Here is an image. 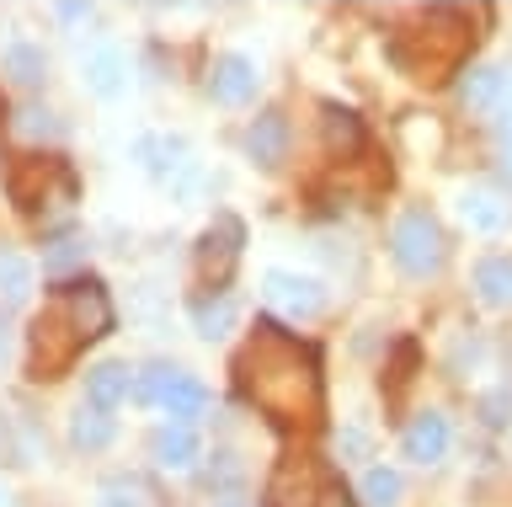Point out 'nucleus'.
<instances>
[{"instance_id": "f257e3e1", "label": "nucleus", "mask_w": 512, "mask_h": 507, "mask_svg": "<svg viewBox=\"0 0 512 507\" xmlns=\"http://www.w3.org/2000/svg\"><path fill=\"white\" fill-rule=\"evenodd\" d=\"M235 379L246 401L278 427H315L320 422V363L299 337L278 326H256L235 358Z\"/></svg>"}, {"instance_id": "f03ea898", "label": "nucleus", "mask_w": 512, "mask_h": 507, "mask_svg": "<svg viewBox=\"0 0 512 507\" xmlns=\"http://www.w3.org/2000/svg\"><path fill=\"white\" fill-rule=\"evenodd\" d=\"M470 17L454 6H432L422 11V22L411 27V33H400L390 43V54H395V65L411 75V81H427V86H438L448 81L459 65H464V54H470Z\"/></svg>"}, {"instance_id": "7ed1b4c3", "label": "nucleus", "mask_w": 512, "mask_h": 507, "mask_svg": "<svg viewBox=\"0 0 512 507\" xmlns=\"http://www.w3.org/2000/svg\"><path fill=\"white\" fill-rule=\"evenodd\" d=\"M11 198L22 203L27 214H43V209H70L75 203V177L59 155H22L11 166Z\"/></svg>"}, {"instance_id": "20e7f679", "label": "nucleus", "mask_w": 512, "mask_h": 507, "mask_svg": "<svg viewBox=\"0 0 512 507\" xmlns=\"http://www.w3.org/2000/svg\"><path fill=\"white\" fill-rule=\"evenodd\" d=\"M134 395H139V401H150V406H160L171 422H187V427H192V417H203V411H208V390L192 374L171 369V363H150V369L134 379Z\"/></svg>"}, {"instance_id": "39448f33", "label": "nucleus", "mask_w": 512, "mask_h": 507, "mask_svg": "<svg viewBox=\"0 0 512 507\" xmlns=\"http://www.w3.org/2000/svg\"><path fill=\"white\" fill-rule=\"evenodd\" d=\"M75 353H80L75 326L64 321L59 305H48L38 321H32V337H27V374L32 379H59L64 369H70Z\"/></svg>"}, {"instance_id": "423d86ee", "label": "nucleus", "mask_w": 512, "mask_h": 507, "mask_svg": "<svg viewBox=\"0 0 512 507\" xmlns=\"http://www.w3.org/2000/svg\"><path fill=\"white\" fill-rule=\"evenodd\" d=\"M390 251H395V262L406 267L411 278L438 273V267H443V230H438V219H432L427 209L400 214L395 235H390Z\"/></svg>"}, {"instance_id": "0eeeda50", "label": "nucleus", "mask_w": 512, "mask_h": 507, "mask_svg": "<svg viewBox=\"0 0 512 507\" xmlns=\"http://www.w3.org/2000/svg\"><path fill=\"white\" fill-rule=\"evenodd\" d=\"M54 305L64 310V321L75 326L80 342H96V337H107V331H112V299H107V289L96 278L64 283V289L54 294Z\"/></svg>"}, {"instance_id": "6e6552de", "label": "nucleus", "mask_w": 512, "mask_h": 507, "mask_svg": "<svg viewBox=\"0 0 512 507\" xmlns=\"http://www.w3.org/2000/svg\"><path fill=\"white\" fill-rule=\"evenodd\" d=\"M240 241H246V230H240L235 214H214V225H208V235L198 241V273L208 289H224L240 262Z\"/></svg>"}, {"instance_id": "1a4fd4ad", "label": "nucleus", "mask_w": 512, "mask_h": 507, "mask_svg": "<svg viewBox=\"0 0 512 507\" xmlns=\"http://www.w3.org/2000/svg\"><path fill=\"white\" fill-rule=\"evenodd\" d=\"M262 299L272 310L294 315V321H310V315L326 310V289H320V278H304V273H267L262 278Z\"/></svg>"}, {"instance_id": "9d476101", "label": "nucleus", "mask_w": 512, "mask_h": 507, "mask_svg": "<svg viewBox=\"0 0 512 507\" xmlns=\"http://www.w3.org/2000/svg\"><path fill=\"white\" fill-rule=\"evenodd\" d=\"M320 481H326V470L315 459H283L267 486V507H315Z\"/></svg>"}, {"instance_id": "9b49d317", "label": "nucleus", "mask_w": 512, "mask_h": 507, "mask_svg": "<svg viewBox=\"0 0 512 507\" xmlns=\"http://www.w3.org/2000/svg\"><path fill=\"white\" fill-rule=\"evenodd\" d=\"M459 219L475 235H496V230H507L512 203L496 193V187H464V193H459Z\"/></svg>"}, {"instance_id": "f8f14e48", "label": "nucleus", "mask_w": 512, "mask_h": 507, "mask_svg": "<svg viewBox=\"0 0 512 507\" xmlns=\"http://www.w3.org/2000/svg\"><path fill=\"white\" fill-rule=\"evenodd\" d=\"M208 91H214V102H224V107L251 102V91H256V65H251L246 54H224V59H214Z\"/></svg>"}, {"instance_id": "ddd939ff", "label": "nucleus", "mask_w": 512, "mask_h": 507, "mask_svg": "<svg viewBox=\"0 0 512 507\" xmlns=\"http://www.w3.org/2000/svg\"><path fill=\"white\" fill-rule=\"evenodd\" d=\"M128 390H134V374H128V363H118V358L96 363V369L86 374V401H91V411L123 406V401H128Z\"/></svg>"}, {"instance_id": "4468645a", "label": "nucleus", "mask_w": 512, "mask_h": 507, "mask_svg": "<svg viewBox=\"0 0 512 507\" xmlns=\"http://www.w3.org/2000/svg\"><path fill=\"white\" fill-rule=\"evenodd\" d=\"M150 459L160 470H187L192 459H198V433H192L187 422H166V427H155V438H150Z\"/></svg>"}, {"instance_id": "2eb2a0df", "label": "nucleus", "mask_w": 512, "mask_h": 507, "mask_svg": "<svg viewBox=\"0 0 512 507\" xmlns=\"http://www.w3.org/2000/svg\"><path fill=\"white\" fill-rule=\"evenodd\" d=\"M400 449H406V459H416V465L443 459V449H448V422H443V411H422V417L406 427Z\"/></svg>"}, {"instance_id": "dca6fc26", "label": "nucleus", "mask_w": 512, "mask_h": 507, "mask_svg": "<svg viewBox=\"0 0 512 507\" xmlns=\"http://www.w3.org/2000/svg\"><path fill=\"white\" fill-rule=\"evenodd\" d=\"M246 150H251L256 166H278L288 155V118L283 113H262L246 129Z\"/></svg>"}, {"instance_id": "f3484780", "label": "nucleus", "mask_w": 512, "mask_h": 507, "mask_svg": "<svg viewBox=\"0 0 512 507\" xmlns=\"http://www.w3.org/2000/svg\"><path fill=\"white\" fill-rule=\"evenodd\" d=\"M86 86L96 91V97H118V91L128 86V59H123V49H112V43L91 49V54H86Z\"/></svg>"}, {"instance_id": "a211bd4d", "label": "nucleus", "mask_w": 512, "mask_h": 507, "mask_svg": "<svg viewBox=\"0 0 512 507\" xmlns=\"http://www.w3.org/2000/svg\"><path fill=\"white\" fill-rule=\"evenodd\" d=\"M502 91H507V70L502 65H475V70H464V107H496L502 102Z\"/></svg>"}, {"instance_id": "6ab92c4d", "label": "nucleus", "mask_w": 512, "mask_h": 507, "mask_svg": "<svg viewBox=\"0 0 512 507\" xmlns=\"http://www.w3.org/2000/svg\"><path fill=\"white\" fill-rule=\"evenodd\" d=\"M0 65H6V75L16 86H38L43 81V70H48V59L38 43H27V38H11L6 43V54H0Z\"/></svg>"}, {"instance_id": "aec40b11", "label": "nucleus", "mask_w": 512, "mask_h": 507, "mask_svg": "<svg viewBox=\"0 0 512 507\" xmlns=\"http://www.w3.org/2000/svg\"><path fill=\"white\" fill-rule=\"evenodd\" d=\"M326 150L352 161V155L363 150V123L358 113H347V107H326Z\"/></svg>"}, {"instance_id": "412c9836", "label": "nucleus", "mask_w": 512, "mask_h": 507, "mask_svg": "<svg viewBox=\"0 0 512 507\" xmlns=\"http://www.w3.org/2000/svg\"><path fill=\"white\" fill-rule=\"evenodd\" d=\"M475 289L486 305H512V257H486L475 267Z\"/></svg>"}, {"instance_id": "4be33fe9", "label": "nucleus", "mask_w": 512, "mask_h": 507, "mask_svg": "<svg viewBox=\"0 0 512 507\" xmlns=\"http://www.w3.org/2000/svg\"><path fill=\"white\" fill-rule=\"evenodd\" d=\"M134 155H139V161L155 171V177H171V171H182V161H176V155H182V139H166V134H144L139 145H134Z\"/></svg>"}, {"instance_id": "5701e85b", "label": "nucleus", "mask_w": 512, "mask_h": 507, "mask_svg": "<svg viewBox=\"0 0 512 507\" xmlns=\"http://www.w3.org/2000/svg\"><path fill=\"white\" fill-rule=\"evenodd\" d=\"M27 294H32V262L16 257V251H0V299L22 305Z\"/></svg>"}, {"instance_id": "b1692460", "label": "nucleus", "mask_w": 512, "mask_h": 507, "mask_svg": "<svg viewBox=\"0 0 512 507\" xmlns=\"http://www.w3.org/2000/svg\"><path fill=\"white\" fill-rule=\"evenodd\" d=\"M400 497H406V481H400V470L374 465V470L363 475V502H368V507H395Z\"/></svg>"}, {"instance_id": "393cba45", "label": "nucleus", "mask_w": 512, "mask_h": 507, "mask_svg": "<svg viewBox=\"0 0 512 507\" xmlns=\"http://www.w3.org/2000/svg\"><path fill=\"white\" fill-rule=\"evenodd\" d=\"M112 433H118V427H112V417H107V411H80V417L70 422V438H75V449H107V443H112Z\"/></svg>"}, {"instance_id": "a878e982", "label": "nucleus", "mask_w": 512, "mask_h": 507, "mask_svg": "<svg viewBox=\"0 0 512 507\" xmlns=\"http://www.w3.org/2000/svg\"><path fill=\"white\" fill-rule=\"evenodd\" d=\"M192 321H198V331L214 342V337H224V331L235 326V305H230V299H203V305L192 310Z\"/></svg>"}, {"instance_id": "bb28decb", "label": "nucleus", "mask_w": 512, "mask_h": 507, "mask_svg": "<svg viewBox=\"0 0 512 507\" xmlns=\"http://www.w3.org/2000/svg\"><path fill=\"white\" fill-rule=\"evenodd\" d=\"M150 502V491H144L139 475H112L102 481V507H144Z\"/></svg>"}, {"instance_id": "cd10ccee", "label": "nucleus", "mask_w": 512, "mask_h": 507, "mask_svg": "<svg viewBox=\"0 0 512 507\" xmlns=\"http://www.w3.org/2000/svg\"><path fill=\"white\" fill-rule=\"evenodd\" d=\"M11 129L22 139H43V134H59V123H54V113H43V107H22Z\"/></svg>"}, {"instance_id": "c85d7f7f", "label": "nucleus", "mask_w": 512, "mask_h": 507, "mask_svg": "<svg viewBox=\"0 0 512 507\" xmlns=\"http://www.w3.org/2000/svg\"><path fill=\"white\" fill-rule=\"evenodd\" d=\"M208 491H235L240 486V459L235 454H214V465H208Z\"/></svg>"}, {"instance_id": "c756f323", "label": "nucleus", "mask_w": 512, "mask_h": 507, "mask_svg": "<svg viewBox=\"0 0 512 507\" xmlns=\"http://www.w3.org/2000/svg\"><path fill=\"white\" fill-rule=\"evenodd\" d=\"M315 507H358V502L347 497L342 481H331V475H326V481H320V491H315Z\"/></svg>"}, {"instance_id": "7c9ffc66", "label": "nucleus", "mask_w": 512, "mask_h": 507, "mask_svg": "<svg viewBox=\"0 0 512 507\" xmlns=\"http://www.w3.org/2000/svg\"><path fill=\"white\" fill-rule=\"evenodd\" d=\"M480 411H486V422H491V427H502V422L512 417V395H507V390H496V395H486V401H480Z\"/></svg>"}, {"instance_id": "2f4dec72", "label": "nucleus", "mask_w": 512, "mask_h": 507, "mask_svg": "<svg viewBox=\"0 0 512 507\" xmlns=\"http://www.w3.org/2000/svg\"><path fill=\"white\" fill-rule=\"evenodd\" d=\"M406 139H411L416 150H438V123H427V129H422V118H411L406 123Z\"/></svg>"}, {"instance_id": "473e14b6", "label": "nucleus", "mask_w": 512, "mask_h": 507, "mask_svg": "<svg viewBox=\"0 0 512 507\" xmlns=\"http://www.w3.org/2000/svg\"><path fill=\"white\" fill-rule=\"evenodd\" d=\"M502 118H496V129H502V145H507V166H512V81H507V91H502Z\"/></svg>"}, {"instance_id": "72a5a7b5", "label": "nucleus", "mask_w": 512, "mask_h": 507, "mask_svg": "<svg viewBox=\"0 0 512 507\" xmlns=\"http://www.w3.org/2000/svg\"><path fill=\"white\" fill-rule=\"evenodd\" d=\"M59 22H91V6H75L70 0V6H59Z\"/></svg>"}, {"instance_id": "f704fd0d", "label": "nucleus", "mask_w": 512, "mask_h": 507, "mask_svg": "<svg viewBox=\"0 0 512 507\" xmlns=\"http://www.w3.org/2000/svg\"><path fill=\"white\" fill-rule=\"evenodd\" d=\"M80 257V246L75 241H59V251H54V267H64V262H75Z\"/></svg>"}, {"instance_id": "c9c22d12", "label": "nucleus", "mask_w": 512, "mask_h": 507, "mask_svg": "<svg viewBox=\"0 0 512 507\" xmlns=\"http://www.w3.org/2000/svg\"><path fill=\"white\" fill-rule=\"evenodd\" d=\"M214 507H240V502H214Z\"/></svg>"}]
</instances>
